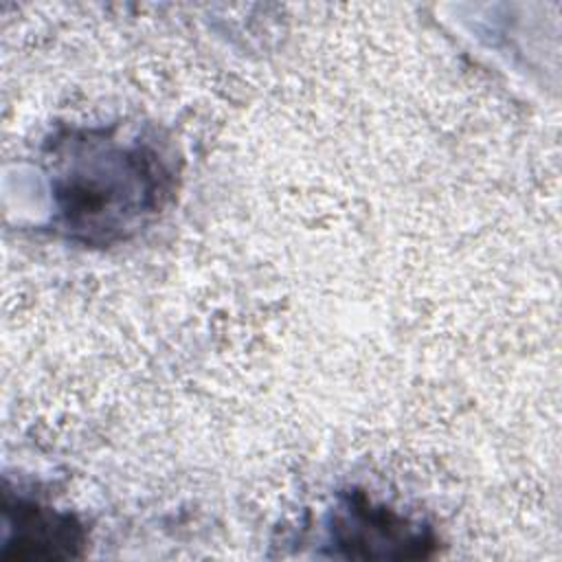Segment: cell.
I'll return each mask as SVG.
<instances>
[{
	"label": "cell",
	"instance_id": "6da1fadb",
	"mask_svg": "<svg viewBox=\"0 0 562 562\" xmlns=\"http://www.w3.org/2000/svg\"><path fill=\"white\" fill-rule=\"evenodd\" d=\"M48 180L59 228L83 244H112L136 233L171 193V173L147 140H121L105 130L57 138Z\"/></svg>",
	"mask_w": 562,
	"mask_h": 562
},
{
	"label": "cell",
	"instance_id": "7a4b0ae2",
	"mask_svg": "<svg viewBox=\"0 0 562 562\" xmlns=\"http://www.w3.org/2000/svg\"><path fill=\"white\" fill-rule=\"evenodd\" d=\"M331 540L349 558H413L430 544L426 531L395 512L373 505L362 492L340 498L331 516Z\"/></svg>",
	"mask_w": 562,
	"mask_h": 562
},
{
	"label": "cell",
	"instance_id": "3957f363",
	"mask_svg": "<svg viewBox=\"0 0 562 562\" xmlns=\"http://www.w3.org/2000/svg\"><path fill=\"white\" fill-rule=\"evenodd\" d=\"M4 512L9 522L4 558H70L83 542L81 527L70 514L24 501L7 503Z\"/></svg>",
	"mask_w": 562,
	"mask_h": 562
}]
</instances>
